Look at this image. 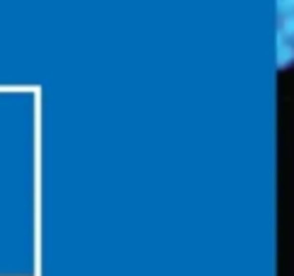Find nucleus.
Masks as SVG:
<instances>
[{"label": "nucleus", "instance_id": "nucleus-1", "mask_svg": "<svg viewBox=\"0 0 294 276\" xmlns=\"http://www.w3.org/2000/svg\"><path fill=\"white\" fill-rule=\"evenodd\" d=\"M280 2V46H277V68L285 70L294 63V0H277Z\"/></svg>", "mask_w": 294, "mask_h": 276}]
</instances>
